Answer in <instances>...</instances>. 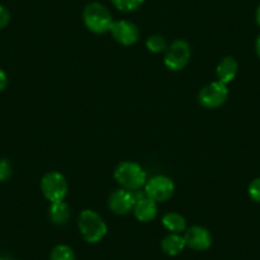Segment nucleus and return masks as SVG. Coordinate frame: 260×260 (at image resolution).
I'll list each match as a JSON object with an SVG mask.
<instances>
[{"label":"nucleus","instance_id":"4468645a","mask_svg":"<svg viewBox=\"0 0 260 260\" xmlns=\"http://www.w3.org/2000/svg\"><path fill=\"white\" fill-rule=\"evenodd\" d=\"M49 216L50 219L55 224H57V226H64L69 221V218H71V209H69V206L64 201L54 202L50 206Z\"/></svg>","mask_w":260,"mask_h":260},{"label":"nucleus","instance_id":"1a4fd4ad","mask_svg":"<svg viewBox=\"0 0 260 260\" xmlns=\"http://www.w3.org/2000/svg\"><path fill=\"white\" fill-rule=\"evenodd\" d=\"M112 37L115 39V41H117L119 44L124 45V46H130V45H134L139 39V29L133 22L125 21H116L112 23L111 29Z\"/></svg>","mask_w":260,"mask_h":260},{"label":"nucleus","instance_id":"9d476101","mask_svg":"<svg viewBox=\"0 0 260 260\" xmlns=\"http://www.w3.org/2000/svg\"><path fill=\"white\" fill-rule=\"evenodd\" d=\"M186 246L192 250H207L212 245V236L207 229L202 226H192L184 235Z\"/></svg>","mask_w":260,"mask_h":260},{"label":"nucleus","instance_id":"dca6fc26","mask_svg":"<svg viewBox=\"0 0 260 260\" xmlns=\"http://www.w3.org/2000/svg\"><path fill=\"white\" fill-rule=\"evenodd\" d=\"M50 260H76V254L68 245H57L52 249Z\"/></svg>","mask_w":260,"mask_h":260},{"label":"nucleus","instance_id":"6e6552de","mask_svg":"<svg viewBox=\"0 0 260 260\" xmlns=\"http://www.w3.org/2000/svg\"><path fill=\"white\" fill-rule=\"evenodd\" d=\"M137 203L134 191L126 189L115 190L109 198V207L115 214L125 216L134 209Z\"/></svg>","mask_w":260,"mask_h":260},{"label":"nucleus","instance_id":"393cba45","mask_svg":"<svg viewBox=\"0 0 260 260\" xmlns=\"http://www.w3.org/2000/svg\"><path fill=\"white\" fill-rule=\"evenodd\" d=\"M0 260H14L13 257H11V256H2L0 257Z\"/></svg>","mask_w":260,"mask_h":260},{"label":"nucleus","instance_id":"20e7f679","mask_svg":"<svg viewBox=\"0 0 260 260\" xmlns=\"http://www.w3.org/2000/svg\"><path fill=\"white\" fill-rule=\"evenodd\" d=\"M41 190L49 202H61L68 194V181L57 171L47 172L41 180Z\"/></svg>","mask_w":260,"mask_h":260},{"label":"nucleus","instance_id":"412c9836","mask_svg":"<svg viewBox=\"0 0 260 260\" xmlns=\"http://www.w3.org/2000/svg\"><path fill=\"white\" fill-rule=\"evenodd\" d=\"M9 21H11V13L6 7L0 6V29L8 26Z\"/></svg>","mask_w":260,"mask_h":260},{"label":"nucleus","instance_id":"7ed1b4c3","mask_svg":"<svg viewBox=\"0 0 260 260\" xmlns=\"http://www.w3.org/2000/svg\"><path fill=\"white\" fill-rule=\"evenodd\" d=\"M78 227L83 239L89 244L100 242L107 234V226L104 219L91 209H86L79 214Z\"/></svg>","mask_w":260,"mask_h":260},{"label":"nucleus","instance_id":"f8f14e48","mask_svg":"<svg viewBox=\"0 0 260 260\" xmlns=\"http://www.w3.org/2000/svg\"><path fill=\"white\" fill-rule=\"evenodd\" d=\"M237 72H239V64L232 56H227L219 61L217 65L216 74L218 82L223 84H229L236 78Z\"/></svg>","mask_w":260,"mask_h":260},{"label":"nucleus","instance_id":"a211bd4d","mask_svg":"<svg viewBox=\"0 0 260 260\" xmlns=\"http://www.w3.org/2000/svg\"><path fill=\"white\" fill-rule=\"evenodd\" d=\"M146 46L149 51L154 52V54L166 51L167 49L166 40H165L162 36H159V35H154V36L148 37L146 41Z\"/></svg>","mask_w":260,"mask_h":260},{"label":"nucleus","instance_id":"ddd939ff","mask_svg":"<svg viewBox=\"0 0 260 260\" xmlns=\"http://www.w3.org/2000/svg\"><path fill=\"white\" fill-rule=\"evenodd\" d=\"M186 246L184 236L180 234H170L161 241V247L165 254L170 256H176Z\"/></svg>","mask_w":260,"mask_h":260},{"label":"nucleus","instance_id":"f03ea898","mask_svg":"<svg viewBox=\"0 0 260 260\" xmlns=\"http://www.w3.org/2000/svg\"><path fill=\"white\" fill-rule=\"evenodd\" d=\"M83 22L87 28L97 35H104L111 29L112 17L109 9L101 3L87 4L83 11Z\"/></svg>","mask_w":260,"mask_h":260},{"label":"nucleus","instance_id":"5701e85b","mask_svg":"<svg viewBox=\"0 0 260 260\" xmlns=\"http://www.w3.org/2000/svg\"><path fill=\"white\" fill-rule=\"evenodd\" d=\"M255 49H256V54H257V56L260 57V36L257 37L256 44H255Z\"/></svg>","mask_w":260,"mask_h":260},{"label":"nucleus","instance_id":"aec40b11","mask_svg":"<svg viewBox=\"0 0 260 260\" xmlns=\"http://www.w3.org/2000/svg\"><path fill=\"white\" fill-rule=\"evenodd\" d=\"M12 165L8 159H0V181H6L12 176Z\"/></svg>","mask_w":260,"mask_h":260},{"label":"nucleus","instance_id":"9b49d317","mask_svg":"<svg viewBox=\"0 0 260 260\" xmlns=\"http://www.w3.org/2000/svg\"><path fill=\"white\" fill-rule=\"evenodd\" d=\"M133 213L136 218L141 222H151L153 221L158 213V207H157V202L153 199L144 197V198L138 199L134 206Z\"/></svg>","mask_w":260,"mask_h":260},{"label":"nucleus","instance_id":"423d86ee","mask_svg":"<svg viewBox=\"0 0 260 260\" xmlns=\"http://www.w3.org/2000/svg\"><path fill=\"white\" fill-rule=\"evenodd\" d=\"M144 192L148 198L153 199L154 202H166L171 198L175 192V184L170 177L165 175H158L146 182Z\"/></svg>","mask_w":260,"mask_h":260},{"label":"nucleus","instance_id":"6ab92c4d","mask_svg":"<svg viewBox=\"0 0 260 260\" xmlns=\"http://www.w3.org/2000/svg\"><path fill=\"white\" fill-rule=\"evenodd\" d=\"M247 192H249V197L256 203H260V177L252 180L249 185V189H247Z\"/></svg>","mask_w":260,"mask_h":260},{"label":"nucleus","instance_id":"4be33fe9","mask_svg":"<svg viewBox=\"0 0 260 260\" xmlns=\"http://www.w3.org/2000/svg\"><path fill=\"white\" fill-rule=\"evenodd\" d=\"M8 84V77L3 69H0V92H3Z\"/></svg>","mask_w":260,"mask_h":260},{"label":"nucleus","instance_id":"f3484780","mask_svg":"<svg viewBox=\"0 0 260 260\" xmlns=\"http://www.w3.org/2000/svg\"><path fill=\"white\" fill-rule=\"evenodd\" d=\"M111 3L120 12L129 13L137 11L144 3V0H111Z\"/></svg>","mask_w":260,"mask_h":260},{"label":"nucleus","instance_id":"2eb2a0df","mask_svg":"<svg viewBox=\"0 0 260 260\" xmlns=\"http://www.w3.org/2000/svg\"><path fill=\"white\" fill-rule=\"evenodd\" d=\"M162 224L171 234H181L186 229V221L184 217L179 213H174V212L166 213L162 217Z\"/></svg>","mask_w":260,"mask_h":260},{"label":"nucleus","instance_id":"39448f33","mask_svg":"<svg viewBox=\"0 0 260 260\" xmlns=\"http://www.w3.org/2000/svg\"><path fill=\"white\" fill-rule=\"evenodd\" d=\"M190 55H191V50H190L189 44L184 40H176L166 49L164 59L165 65L170 71L179 72L186 67Z\"/></svg>","mask_w":260,"mask_h":260},{"label":"nucleus","instance_id":"0eeeda50","mask_svg":"<svg viewBox=\"0 0 260 260\" xmlns=\"http://www.w3.org/2000/svg\"><path fill=\"white\" fill-rule=\"evenodd\" d=\"M227 99H229L227 84L221 83L218 81L212 82L203 87L198 96L199 102L206 109H217V107L222 106Z\"/></svg>","mask_w":260,"mask_h":260},{"label":"nucleus","instance_id":"f257e3e1","mask_svg":"<svg viewBox=\"0 0 260 260\" xmlns=\"http://www.w3.org/2000/svg\"><path fill=\"white\" fill-rule=\"evenodd\" d=\"M114 177L117 184L122 186V189L130 191L141 190V187L144 186L147 182V175L143 167L132 161H124L117 165Z\"/></svg>","mask_w":260,"mask_h":260},{"label":"nucleus","instance_id":"b1692460","mask_svg":"<svg viewBox=\"0 0 260 260\" xmlns=\"http://www.w3.org/2000/svg\"><path fill=\"white\" fill-rule=\"evenodd\" d=\"M256 23L260 26V6L256 9Z\"/></svg>","mask_w":260,"mask_h":260}]
</instances>
